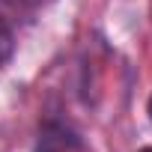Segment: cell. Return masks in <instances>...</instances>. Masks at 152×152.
Segmentation results:
<instances>
[{"mask_svg": "<svg viewBox=\"0 0 152 152\" xmlns=\"http://www.w3.org/2000/svg\"><path fill=\"white\" fill-rule=\"evenodd\" d=\"M12 48H15V39H12V30L0 21V72H3V66L9 63L12 57Z\"/></svg>", "mask_w": 152, "mask_h": 152, "instance_id": "cell-1", "label": "cell"}, {"mask_svg": "<svg viewBox=\"0 0 152 152\" xmlns=\"http://www.w3.org/2000/svg\"><path fill=\"white\" fill-rule=\"evenodd\" d=\"M140 152H152V146H146V149H140Z\"/></svg>", "mask_w": 152, "mask_h": 152, "instance_id": "cell-4", "label": "cell"}, {"mask_svg": "<svg viewBox=\"0 0 152 152\" xmlns=\"http://www.w3.org/2000/svg\"><path fill=\"white\" fill-rule=\"evenodd\" d=\"M9 3H15V6H27V9H36V6L51 3V0H9Z\"/></svg>", "mask_w": 152, "mask_h": 152, "instance_id": "cell-2", "label": "cell"}, {"mask_svg": "<svg viewBox=\"0 0 152 152\" xmlns=\"http://www.w3.org/2000/svg\"><path fill=\"white\" fill-rule=\"evenodd\" d=\"M149 119H152V96H149Z\"/></svg>", "mask_w": 152, "mask_h": 152, "instance_id": "cell-3", "label": "cell"}]
</instances>
